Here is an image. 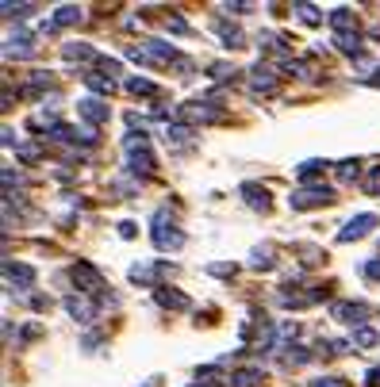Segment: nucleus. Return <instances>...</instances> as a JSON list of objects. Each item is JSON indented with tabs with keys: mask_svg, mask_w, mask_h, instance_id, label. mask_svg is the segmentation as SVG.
Here are the masks:
<instances>
[{
	"mask_svg": "<svg viewBox=\"0 0 380 387\" xmlns=\"http://www.w3.org/2000/svg\"><path fill=\"white\" fill-rule=\"evenodd\" d=\"M262 380H265L262 368H238V372L231 376V387H257Z\"/></svg>",
	"mask_w": 380,
	"mask_h": 387,
	"instance_id": "a211bd4d",
	"label": "nucleus"
},
{
	"mask_svg": "<svg viewBox=\"0 0 380 387\" xmlns=\"http://www.w3.org/2000/svg\"><path fill=\"white\" fill-rule=\"evenodd\" d=\"M169 31H177V35H181V31H189V23H184L181 15H169Z\"/></svg>",
	"mask_w": 380,
	"mask_h": 387,
	"instance_id": "c9c22d12",
	"label": "nucleus"
},
{
	"mask_svg": "<svg viewBox=\"0 0 380 387\" xmlns=\"http://www.w3.org/2000/svg\"><path fill=\"white\" fill-rule=\"evenodd\" d=\"M123 150H127V169L131 172H154L158 169V158L150 154V146H147V135H127L123 138Z\"/></svg>",
	"mask_w": 380,
	"mask_h": 387,
	"instance_id": "f257e3e1",
	"label": "nucleus"
},
{
	"mask_svg": "<svg viewBox=\"0 0 380 387\" xmlns=\"http://www.w3.org/2000/svg\"><path fill=\"white\" fill-rule=\"evenodd\" d=\"M330 200H334V192H330L327 184H307V188H296V192L288 196V203H292V211H311V208H327Z\"/></svg>",
	"mask_w": 380,
	"mask_h": 387,
	"instance_id": "f03ea898",
	"label": "nucleus"
},
{
	"mask_svg": "<svg viewBox=\"0 0 380 387\" xmlns=\"http://www.w3.org/2000/svg\"><path fill=\"white\" fill-rule=\"evenodd\" d=\"M365 383H369V387H380V368H369V372H365Z\"/></svg>",
	"mask_w": 380,
	"mask_h": 387,
	"instance_id": "4c0bfd02",
	"label": "nucleus"
},
{
	"mask_svg": "<svg viewBox=\"0 0 380 387\" xmlns=\"http://www.w3.org/2000/svg\"><path fill=\"white\" fill-rule=\"evenodd\" d=\"M358 172H361L358 161H342V165H338V177L342 180H358Z\"/></svg>",
	"mask_w": 380,
	"mask_h": 387,
	"instance_id": "7c9ffc66",
	"label": "nucleus"
},
{
	"mask_svg": "<svg viewBox=\"0 0 380 387\" xmlns=\"http://www.w3.org/2000/svg\"><path fill=\"white\" fill-rule=\"evenodd\" d=\"M215 31H219L223 46H242V31H238V27H231L227 20H219V23H215Z\"/></svg>",
	"mask_w": 380,
	"mask_h": 387,
	"instance_id": "393cba45",
	"label": "nucleus"
},
{
	"mask_svg": "<svg viewBox=\"0 0 380 387\" xmlns=\"http://www.w3.org/2000/svg\"><path fill=\"white\" fill-rule=\"evenodd\" d=\"M158 273H165V265H158V269H150V265H135L131 269V280H135V284H150L154 287V292H158Z\"/></svg>",
	"mask_w": 380,
	"mask_h": 387,
	"instance_id": "f3484780",
	"label": "nucleus"
},
{
	"mask_svg": "<svg viewBox=\"0 0 380 387\" xmlns=\"http://www.w3.org/2000/svg\"><path fill=\"white\" fill-rule=\"evenodd\" d=\"M250 265H254V269H273V257H269V250H257Z\"/></svg>",
	"mask_w": 380,
	"mask_h": 387,
	"instance_id": "2f4dec72",
	"label": "nucleus"
},
{
	"mask_svg": "<svg viewBox=\"0 0 380 387\" xmlns=\"http://www.w3.org/2000/svg\"><path fill=\"white\" fill-rule=\"evenodd\" d=\"M4 280H8V284H15L20 292H27V287L35 284V269H31V265H15V261H4Z\"/></svg>",
	"mask_w": 380,
	"mask_h": 387,
	"instance_id": "9b49d317",
	"label": "nucleus"
},
{
	"mask_svg": "<svg viewBox=\"0 0 380 387\" xmlns=\"http://www.w3.org/2000/svg\"><path fill=\"white\" fill-rule=\"evenodd\" d=\"M242 196H246V203H250L254 211H269V192H265L262 184L246 180V184H242Z\"/></svg>",
	"mask_w": 380,
	"mask_h": 387,
	"instance_id": "4468645a",
	"label": "nucleus"
},
{
	"mask_svg": "<svg viewBox=\"0 0 380 387\" xmlns=\"http://www.w3.org/2000/svg\"><path fill=\"white\" fill-rule=\"evenodd\" d=\"M142 54H147V62H158V65H169L177 62V50L169 43H161V39H147V43H139Z\"/></svg>",
	"mask_w": 380,
	"mask_h": 387,
	"instance_id": "9d476101",
	"label": "nucleus"
},
{
	"mask_svg": "<svg viewBox=\"0 0 380 387\" xmlns=\"http://www.w3.org/2000/svg\"><path fill=\"white\" fill-rule=\"evenodd\" d=\"M15 158H20V161H35L39 158V146H20V150H15Z\"/></svg>",
	"mask_w": 380,
	"mask_h": 387,
	"instance_id": "473e14b6",
	"label": "nucleus"
},
{
	"mask_svg": "<svg viewBox=\"0 0 380 387\" xmlns=\"http://www.w3.org/2000/svg\"><path fill=\"white\" fill-rule=\"evenodd\" d=\"M181 119H189V123H223L227 119V111L223 108H212V104H184L181 108Z\"/></svg>",
	"mask_w": 380,
	"mask_h": 387,
	"instance_id": "423d86ee",
	"label": "nucleus"
},
{
	"mask_svg": "<svg viewBox=\"0 0 380 387\" xmlns=\"http://www.w3.org/2000/svg\"><path fill=\"white\" fill-rule=\"evenodd\" d=\"M69 276H74V284H77V292H100L104 287V280H100V273H96L93 265H88V261H77L74 269H69Z\"/></svg>",
	"mask_w": 380,
	"mask_h": 387,
	"instance_id": "20e7f679",
	"label": "nucleus"
},
{
	"mask_svg": "<svg viewBox=\"0 0 380 387\" xmlns=\"http://www.w3.org/2000/svg\"><path fill=\"white\" fill-rule=\"evenodd\" d=\"M288 337H296V322H285V326H280V330H277V345H273V349H285Z\"/></svg>",
	"mask_w": 380,
	"mask_h": 387,
	"instance_id": "c756f323",
	"label": "nucleus"
},
{
	"mask_svg": "<svg viewBox=\"0 0 380 387\" xmlns=\"http://www.w3.org/2000/svg\"><path fill=\"white\" fill-rule=\"evenodd\" d=\"M158 303L161 307H169V311H189V295H181V292H173V287H158Z\"/></svg>",
	"mask_w": 380,
	"mask_h": 387,
	"instance_id": "dca6fc26",
	"label": "nucleus"
},
{
	"mask_svg": "<svg viewBox=\"0 0 380 387\" xmlns=\"http://www.w3.org/2000/svg\"><path fill=\"white\" fill-rule=\"evenodd\" d=\"M100 69L108 73V77H116V73H119V62H116V57H100Z\"/></svg>",
	"mask_w": 380,
	"mask_h": 387,
	"instance_id": "f704fd0d",
	"label": "nucleus"
},
{
	"mask_svg": "<svg viewBox=\"0 0 380 387\" xmlns=\"http://www.w3.org/2000/svg\"><path fill=\"white\" fill-rule=\"evenodd\" d=\"M50 138L54 142H85V146H93L96 142V130L93 127H66V123H54L50 127Z\"/></svg>",
	"mask_w": 380,
	"mask_h": 387,
	"instance_id": "0eeeda50",
	"label": "nucleus"
},
{
	"mask_svg": "<svg viewBox=\"0 0 380 387\" xmlns=\"http://www.w3.org/2000/svg\"><path fill=\"white\" fill-rule=\"evenodd\" d=\"M77 111L88 119V127H104V123L111 119V108L104 100H96V96H85V100L77 104Z\"/></svg>",
	"mask_w": 380,
	"mask_h": 387,
	"instance_id": "6e6552de",
	"label": "nucleus"
},
{
	"mask_svg": "<svg viewBox=\"0 0 380 387\" xmlns=\"http://www.w3.org/2000/svg\"><path fill=\"white\" fill-rule=\"evenodd\" d=\"M231 73H234V69H231V65H223V62L212 65V77H231Z\"/></svg>",
	"mask_w": 380,
	"mask_h": 387,
	"instance_id": "58836bf2",
	"label": "nucleus"
},
{
	"mask_svg": "<svg viewBox=\"0 0 380 387\" xmlns=\"http://www.w3.org/2000/svg\"><path fill=\"white\" fill-rule=\"evenodd\" d=\"M323 169H327V161H304V165H300V180H315Z\"/></svg>",
	"mask_w": 380,
	"mask_h": 387,
	"instance_id": "cd10ccee",
	"label": "nucleus"
},
{
	"mask_svg": "<svg viewBox=\"0 0 380 387\" xmlns=\"http://www.w3.org/2000/svg\"><path fill=\"white\" fill-rule=\"evenodd\" d=\"M365 273L373 276V280H380V261H369V265H365Z\"/></svg>",
	"mask_w": 380,
	"mask_h": 387,
	"instance_id": "ea45409f",
	"label": "nucleus"
},
{
	"mask_svg": "<svg viewBox=\"0 0 380 387\" xmlns=\"http://www.w3.org/2000/svg\"><path fill=\"white\" fill-rule=\"evenodd\" d=\"M373 226H376V215H353L342 230H338V242H358V238H365Z\"/></svg>",
	"mask_w": 380,
	"mask_h": 387,
	"instance_id": "1a4fd4ad",
	"label": "nucleus"
},
{
	"mask_svg": "<svg viewBox=\"0 0 380 387\" xmlns=\"http://www.w3.org/2000/svg\"><path fill=\"white\" fill-rule=\"evenodd\" d=\"M330 27H334V35H346V31H358V15H353L350 8H334V12H330Z\"/></svg>",
	"mask_w": 380,
	"mask_h": 387,
	"instance_id": "2eb2a0df",
	"label": "nucleus"
},
{
	"mask_svg": "<svg viewBox=\"0 0 380 387\" xmlns=\"http://www.w3.org/2000/svg\"><path fill=\"white\" fill-rule=\"evenodd\" d=\"M154 222H158V226H154V245H158V250H181L184 234L173 226V222H165V211H158Z\"/></svg>",
	"mask_w": 380,
	"mask_h": 387,
	"instance_id": "7ed1b4c3",
	"label": "nucleus"
},
{
	"mask_svg": "<svg viewBox=\"0 0 380 387\" xmlns=\"http://www.w3.org/2000/svg\"><path fill=\"white\" fill-rule=\"evenodd\" d=\"M85 85L93 88L96 96H111V88H116V81H111V77H100V73H85Z\"/></svg>",
	"mask_w": 380,
	"mask_h": 387,
	"instance_id": "aec40b11",
	"label": "nucleus"
},
{
	"mask_svg": "<svg viewBox=\"0 0 380 387\" xmlns=\"http://www.w3.org/2000/svg\"><path fill=\"white\" fill-rule=\"evenodd\" d=\"M365 188H369V192H380V165L373 169V177L365 180Z\"/></svg>",
	"mask_w": 380,
	"mask_h": 387,
	"instance_id": "e433bc0d",
	"label": "nucleus"
},
{
	"mask_svg": "<svg viewBox=\"0 0 380 387\" xmlns=\"http://www.w3.org/2000/svg\"><path fill=\"white\" fill-rule=\"evenodd\" d=\"M119 234H123V238H135V222H119Z\"/></svg>",
	"mask_w": 380,
	"mask_h": 387,
	"instance_id": "a19ab883",
	"label": "nucleus"
},
{
	"mask_svg": "<svg viewBox=\"0 0 380 387\" xmlns=\"http://www.w3.org/2000/svg\"><path fill=\"white\" fill-rule=\"evenodd\" d=\"M69 23H81V8L77 4H62L54 12V27H69Z\"/></svg>",
	"mask_w": 380,
	"mask_h": 387,
	"instance_id": "5701e85b",
	"label": "nucleus"
},
{
	"mask_svg": "<svg viewBox=\"0 0 380 387\" xmlns=\"http://www.w3.org/2000/svg\"><path fill=\"white\" fill-rule=\"evenodd\" d=\"M66 311H69V318H77V322H93L96 318V307L85 299V295H66Z\"/></svg>",
	"mask_w": 380,
	"mask_h": 387,
	"instance_id": "ddd939ff",
	"label": "nucleus"
},
{
	"mask_svg": "<svg viewBox=\"0 0 380 387\" xmlns=\"http://www.w3.org/2000/svg\"><path fill=\"white\" fill-rule=\"evenodd\" d=\"M62 50H66V57H77V62H100V57H96V50H93L88 43H66Z\"/></svg>",
	"mask_w": 380,
	"mask_h": 387,
	"instance_id": "412c9836",
	"label": "nucleus"
},
{
	"mask_svg": "<svg viewBox=\"0 0 380 387\" xmlns=\"http://www.w3.org/2000/svg\"><path fill=\"white\" fill-rule=\"evenodd\" d=\"M192 387H219V383H192Z\"/></svg>",
	"mask_w": 380,
	"mask_h": 387,
	"instance_id": "c03bdc74",
	"label": "nucleus"
},
{
	"mask_svg": "<svg viewBox=\"0 0 380 387\" xmlns=\"http://www.w3.org/2000/svg\"><path fill=\"white\" fill-rule=\"evenodd\" d=\"M330 315L338 318V322H346V326H353V330H358V326H365V303H330Z\"/></svg>",
	"mask_w": 380,
	"mask_h": 387,
	"instance_id": "39448f33",
	"label": "nucleus"
},
{
	"mask_svg": "<svg viewBox=\"0 0 380 387\" xmlns=\"http://www.w3.org/2000/svg\"><path fill=\"white\" fill-rule=\"evenodd\" d=\"M127 93H131V96H158V85L147 81V77H131V81H127Z\"/></svg>",
	"mask_w": 380,
	"mask_h": 387,
	"instance_id": "b1692460",
	"label": "nucleus"
},
{
	"mask_svg": "<svg viewBox=\"0 0 380 387\" xmlns=\"http://www.w3.org/2000/svg\"><path fill=\"white\" fill-rule=\"evenodd\" d=\"M334 46L342 54H361V35L358 31H346V35H334Z\"/></svg>",
	"mask_w": 380,
	"mask_h": 387,
	"instance_id": "4be33fe9",
	"label": "nucleus"
},
{
	"mask_svg": "<svg viewBox=\"0 0 380 387\" xmlns=\"http://www.w3.org/2000/svg\"><path fill=\"white\" fill-rule=\"evenodd\" d=\"M376 341H380V334L369 330V326H358V330H353V345H358V349H373Z\"/></svg>",
	"mask_w": 380,
	"mask_h": 387,
	"instance_id": "a878e982",
	"label": "nucleus"
},
{
	"mask_svg": "<svg viewBox=\"0 0 380 387\" xmlns=\"http://www.w3.org/2000/svg\"><path fill=\"white\" fill-rule=\"evenodd\" d=\"M4 54L8 57H27L31 54V35H23V31H20V35H12V39H8V46H4Z\"/></svg>",
	"mask_w": 380,
	"mask_h": 387,
	"instance_id": "6ab92c4d",
	"label": "nucleus"
},
{
	"mask_svg": "<svg viewBox=\"0 0 380 387\" xmlns=\"http://www.w3.org/2000/svg\"><path fill=\"white\" fill-rule=\"evenodd\" d=\"M208 273H212V276H234L238 269H234V265H208Z\"/></svg>",
	"mask_w": 380,
	"mask_h": 387,
	"instance_id": "72a5a7b5",
	"label": "nucleus"
},
{
	"mask_svg": "<svg viewBox=\"0 0 380 387\" xmlns=\"http://www.w3.org/2000/svg\"><path fill=\"white\" fill-rule=\"evenodd\" d=\"M250 73H254V77H250L254 93H262V96H273V93H277V77H273V69H269V65H262V62H257Z\"/></svg>",
	"mask_w": 380,
	"mask_h": 387,
	"instance_id": "f8f14e48",
	"label": "nucleus"
},
{
	"mask_svg": "<svg viewBox=\"0 0 380 387\" xmlns=\"http://www.w3.org/2000/svg\"><path fill=\"white\" fill-rule=\"evenodd\" d=\"M369 81H373V85H380V69H376V73H373V77H369Z\"/></svg>",
	"mask_w": 380,
	"mask_h": 387,
	"instance_id": "37998d69",
	"label": "nucleus"
},
{
	"mask_svg": "<svg viewBox=\"0 0 380 387\" xmlns=\"http://www.w3.org/2000/svg\"><path fill=\"white\" fill-rule=\"evenodd\" d=\"M311 387H342V380H315Z\"/></svg>",
	"mask_w": 380,
	"mask_h": 387,
	"instance_id": "79ce46f5",
	"label": "nucleus"
},
{
	"mask_svg": "<svg viewBox=\"0 0 380 387\" xmlns=\"http://www.w3.org/2000/svg\"><path fill=\"white\" fill-rule=\"evenodd\" d=\"M0 12H4L8 20H23V15H31V4H12V0H8V4L0 8Z\"/></svg>",
	"mask_w": 380,
	"mask_h": 387,
	"instance_id": "c85d7f7f",
	"label": "nucleus"
},
{
	"mask_svg": "<svg viewBox=\"0 0 380 387\" xmlns=\"http://www.w3.org/2000/svg\"><path fill=\"white\" fill-rule=\"evenodd\" d=\"M296 12H300V20L307 23V27H315V23H323V12L315 4H296Z\"/></svg>",
	"mask_w": 380,
	"mask_h": 387,
	"instance_id": "bb28decb",
	"label": "nucleus"
}]
</instances>
